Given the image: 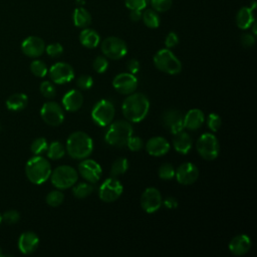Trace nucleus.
Instances as JSON below:
<instances>
[{"instance_id": "obj_1", "label": "nucleus", "mask_w": 257, "mask_h": 257, "mask_svg": "<svg viewBox=\"0 0 257 257\" xmlns=\"http://www.w3.org/2000/svg\"><path fill=\"white\" fill-rule=\"evenodd\" d=\"M150 109L149 98L141 92L128 94L122 101L121 110L126 120L130 122H140L148 114Z\"/></svg>"}, {"instance_id": "obj_41", "label": "nucleus", "mask_w": 257, "mask_h": 257, "mask_svg": "<svg viewBox=\"0 0 257 257\" xmlns=\"http://www.w3.org/2000/svg\"><path fill=\"white\" fill-rule=\"evenodd\" d=\"M92 84H93V79L90 75H87V74L80 75L76 80V86L82 90L89 89L92 86Z\"/></svg>"}, {"instance_id": "obj_43", "label": "nucleus", "mask_w": 257, "mask_h": 257, "mask_svg": "<svg viewBox=\"0 0 257 257\" xmlns=\"http://www.w3.org/2000/svg\"><path fill=\"white\" fill-rule=\"evenodd\" d=\"M149 3L150 0H125V6L130 10H144Z\"/></svg>"}, {"instance_id": "obj_21", "label": "nucleus", "mask_w": 257, "mask_h": 257, "mask_svg": "<svg viewBox=\"0 0 257 257\" xmlns=\"http://www.w3.org/2000/svg\"><path fill=\"white\" fill-rule=\"evenodd\" d=\"M39 244L38 236L31 231L24 232L20 235L18 239V249L21 253L27 255L33 253Z\"/></svg>"}, {"instance_id": "obj_7", "label": "nucleus", "mask_w": 257, "mask_h": 257, "mask_svg": "<svg viewBox=\"0 0 257 257\" xmlns=\"http://www.w3.org/2000/svg\"><path fill=\"white\" fill-rule=\"evenodd\" d=\"M196 149L198 154L206 161L215 160L220 152V145L215 135L210 133H204L198 139L196 143Z\"/></svg>"}, {"instance_id": "obj_34", "label": "nucleus", "mask_w": 257, "mask_h": 257, "mask_svg": "<svg viewBox=\"0 0 257 257\" xmlns=\"http://www.w3.org/2000/svg\"><path fill=\"white\" fill-rule=\"evenodd\" d=\"M30 70H31L32 74H34L37 77H44L48 72L45 62L42 60H39V59L33 60L30 63Z\"/></svg>"}, {"instance_id": "obj_32", "label": "nucleus", "mask_w": 257, "mask_h": 257, "mask_svg": "<svg viewBox=\"0 0 257 257\" xmlns=\"http://www.w3.org/2000/svg\"><path fill=\"white\" fill-rule=\"evenodd\" d=\"M127 169H128V161L123 157H119L111 165L110 177L117 178L118 176L123 175L127 171Z\"/></svg>"}, {"instance_id": "obj_15", "label": "nucleus", "mask_w": 257, "mask_h": 257, "mask_svg": "<svg viewBox=\"0 0 257 257\" xmlns=\"http://www.w3.org/2000/svg\"><path fill=\"white\" fill-rule=\"evenodd\" d=\"M114 89L123 95H128L135 92L138 86V79L131 72H122L114 76L112 80Z\"/></svg>"}, {"instance_id": "obj_26", "label": "nucleus", "mask_w": 257, "mask_h": 257, "mask_svg": "<svg viewBox=\"0 0 257 257\" xmlns=\"http://www.w3.org/2000/svg\"><path fill=\"white\" fill-rule=\"evenodd\" d=\"M80 43L86 48H95L100 41L99 34L91 28H83L79 34Z\"/></svg>"}, {"instance_id": "obj_16", "label": "nucleus", "mask_w": 257, "mask_h": 257, "mask_svg": "<svg viewBox=\"0 0 257 257\" xmlns=\"http://www.w3.org/2000/svg\"><path fill=\"white\" fill-rule=\"evenodd\" d=\"M162 122L173 135L184 130V116L180 110L175 108H170L164 111L162 115Z\"/></svg>"}, {"instance_id": "obj_36", "label": "nucleus", "mask_w": 257, "mask_h": 257, "mask_svg": "<svg viewBox=\"0 0 257 257\" xmlns=\"http://www.w3.org/2000/svg\"><path fill=\"white\" fill-rule=\"evenodd\" d=\"M47 148H48V144L44 138L35 139L30 146V150L35 156H40L41 154L45 153L47 151Z\"/></svg>"}, {"instance_id": "obj_49", "label": "nucleus", "mask_w": 257, "mask_h": 257, "mask_svg": "<svg viewBox=\"0 0 257 257\" xmlns=\"http://www.w3.org/2000/svg\"><path fill=\"white\" fill-rule=\"evenodd\" d=\"M167 209H176L178 207V200L174 197H167L162 203Z\"/></svg>"}, {"instance_id": "obj_51", "label": "nucleus", "mask_w": 257, "mask_h": 257, "mask_svg": "<svg viewBox=\"0 0 257 257\" xmlns=\"http://www.w3.org/2000/svg\"><path fill=\"white\" fill-rule=\"evenodd\" d=\"M1 222H2V215L0 214V224H1Z\"/></svg>"}, {"instance_id": "obj_46", "label": "nucleus", "mask_w": 257, "mask_h": 257, "mask_svg": "<svg viewBox=\"0 0 257 257\" xmlns=\"http://www.w3.org/2000/svg\"><path fill=\"white\" fill-rule=\"evenodd\" d=\"M179 43V37L177 35V33L171 31L167 34L166 38H165V45H166V48H173L175 47L177 44Z\"/></svg>"}, {"instance_id": "obj_39", "label": "nucleus", "mask_w": 257, "mask_h": 257, "mask_svg": "<svg viewBox=\"0 0 257 257\" xmlns=\"http://www.w3.org/2000/svg\"><path fill=\"white\" fill-rule=\"evenodd\" d=\"M92 67L93 69L97 72V73H103L106 71L107 67H108V61L107 58L105 56L102 55H98L94 58L93 63H92Z\"/></svg>"}, {"instance_id": "obj_44", "label": "nucleus", "mask_w": 257, "mask_h": 257, "mask_svg": "<svg viewBox=\"0 0 257 257\" xmlns=\"http://www.w3.org/2000/svg\"><path fill=\"white\" fill-rule=\"evenodd\" d=\"M20 214L16 210H8L2 215V220H4L7 224H15L19 221Z\"/></svg>"}, {"instance_id": "obj_11", "label": "nucleus", "mask_w": 257, "mask_h": 257, "mask_svg": "<svg viewBox=\"0 0 257 257\" xmlns=\"http://www.w3.org/2000/svg\"><path fill=\"white\" fill-rule=\"evenodd\" d=\"M41 118L51 126H57L64 120V111L60 104L55 101L45 102L40 109Z\"/></svg>"}, {"instance_id": "obj_5", "label": "nucleus", "mask_w": 257, "mask_h": 257, "mask_svg": "<svg viewBox=\"0 0 257 257\" xmlns=\"http://www.w3.org/2000/svg\"><path fill=\"white\" fill-rule=\"evenodd\" d=\"M154 63L159 70L167 74L175 75L182 70L180 59L169 48H163L157 51L154 55Z\"/></svg>"}, {"instance_id": "obj_9", "label": "nucleus", "mask_w": 257, "mask_h": 257, "mask_svg": "<svg viewBox=\"0 0 257 257\" xmlns=\"http://www.w3.org/2000/svg\"><path fill=\"white\" fill-rule=\"evenodd\" d=\"M100 49L106 58L117 60L122 58L127 52L126 43L116 36H109L102 40Z\"/></svg>"}, {"instance_id": "obj_45", "label": "nucleus", "mask_w": 257, "mask_h": 257, "mask_svg": "<svg viewBox=\"0 0 257 257\" xmlns=\"http://www.w3.org/2000/svg\"><path fill=\"white\" fill-rule=\"evenodd\" d=\"M128 149L133 152H139L144 148V142L140 137H134L132 136L126 144Z\"/></svg>"}, {"instance_id": "obj_29", "label": "nucleus", "mask_w": 257, "mask_h": 257, "mask_svg": "<svg viewBox=\"0 0 257 257\" xmlns=\"http://www.w3.org/2000/svg\"><path fill=\"white\" fill-rule=\"evenodd\" d=\"M92 192L93 186L88 182H81L72 186V194L77 199H84L90 196Z\"/></svg>"}, {"instance_id": "obj_48", "label": "nucleus", "mask_w": 257, "mask_h": 257, "mask_svg": "<svg viewBox=\"0 0 257 257\" xmlns=\"http://www.w3.org/2000/svg\"><path fill=\"white\" fill-rule=\"evenodd\" d=\"M126 67H127V70H128L131 73L136 74V73H138V72H139L141 65H140L139 60H137V59L133 58V59L128 60Z\"/></svg>"}, {"instance_id": "obj_42", "label": "nucleus", "mask_w": 257, "mask_h": 257, "mask_svg": "<svg viewBox=\"0 0 257 257\" xmlns=\"http://www.w3.org/2000/svg\"><path fill=\"white\" fill-rule=\"evenodd\" d=\"M45 51L50 57H58L63 52V47L60 43L54 42L45 46Z\"/></svg>"}, {"instance_id": "obj_33", "label": "nucleus", "mask_w": 257, "mask_h": 257, "mask_svg": "<svg viewBox=\"0 0 257 257\" xmlns=\"http://www.w3.org/2000/svg\"><path fill=\"white\" fill-rule=\"evenodd\" d=\"M175 173H176V169L170 163L162 164L158 170V175H159L160 179L165 180V181H169V180H172L173 178H175Z\"/></svg>"}, {"instance_id": "obj_6", "label": "nucleus", "mask_w": 257, "mask_h": 257, "mask_svg": "<svg viewBox=\"0 0 257 257\" xmlns=\"http://www.w3.org/2000/svg\"><path fill=\"white\" fill-rule=\"evenodd\" d=\"M50 181L58 190L71 188L78 180V172L68 165H62L51 171Z\"/></svg>"}, {"instance_id": "obj_50", "label": "nucleus", "mask_w": 257, "mask_h": 257, "mask_svg": "<svg viewBox=\"0 0 257 257\" xmlns=\"http://www.w3.org/2000/svg\"><path fill=\"white\" fill-rule=\"evenodd\" d=\"M143 10H131V13H130V18L137 22V21H140L142 19V15H143Z\"/></svg>"}, {"instance_id": "obj_23", "label": "nucleus", "mask_w": 257, "mask_h": 257, "mask_svg": "<svg viewBox=\"0 0 257 257\" xmlns=\"http://www.w3.org/2000/svg\"><path fill=\"white\" fill-rule=\"evenodd\" d=\"M204 121V112L199 108H192L184 116V127L190 131H197L201 127Z\"/></svg>"}, {"instance_id": "obj_12", "label": "nucleus", "mask_w": 257, "mask_h": 257, "mask_svg": "<svg viewBox=\"0 0 257 257\" xmlns=\"http://www.w3.org/2000/svg\"><path fill=\"white\" fill-rule=\"evenodd\" d=\"M78 174L88 183L95 184L99 181L102 170L98 163L91 159H83L78 165Z\"/></svg>"}, {"instance_id": "obj_4", "label": "nucleus", "mask_w": 257, "mask_h": 257, "mask_svg": "<svg viewBox=\"0 0 257 257\" xmlns=\"http://www.w3.org/2000/svg\"><path fill=\"white\" fill-rule=\"evenodd\" d=\"M51 171L50 163L41 156H35L29 159L25 166L27 179L35 185H41L46 182L50 177Z\"/></svg>"}, {"instance_id": "obj_22", "label": "nucleus", "mask_w": 257, "mask_h": 257, "mask_svg": "<svg viewBox=\"0 0 257 257\" xmlns=\"http://www.w3.org/2000/svg\"><path fill=\"white\" fill-rule=\"evenodd\" d=\"M83 104V96L77 89L67 91L62 97V105L68 111H77Z\"/></svg>"}, {"instance_id": "obj_13", "label": "nucleus", "mask_w": 257, "mask_h": 257, "mask_svg": "<svg viewBox=\"0 0 257 257\" xmlns=\"http://www.w3.org/2000/svg\"><path fill=\"white\" fill-rule=\"evenodd\" d=\"M163 203L161 192L154 187L147 188L141 196V206L149 214L157 212Z\"/></svg>"}, {"instance_id": "obj_27", "label": "nucleus", "mask_w": 257, "mask_h": 257, "mask_svg": "<svg viewBox=\"0 0 257 257\" xmlns=\"http://www.w3.org/2000/svg\"><path fill=\"white\" fill-rule=\"evenodd\" d=\"M28 104V97L25 93L17 92L11 94L6 99V106L11 111H19L24 109Z\"/></svg>"}, {"instance_id": "obj_31", "label": "nucleus", "mask_w": 257, "mask_h": 257, "mask_svg": "<svg viewBox=\"0 0 257 257\" xmlns=\"http://www.w3.org/2000/svg\"><path fill=\"white\" fill-rule=\"evenodd\" d=\"M65 153H66V151H65L64 146L58 141L52 142L48 146L47 151H46V154L50 160H59L65 155Z\"/></svg>"}, {"instance_id": "obj_37", "label": "nucleus", "mask_w": 257, "mask_h": 257, "mask_svg": "<svg viewBox=\"0 0 257 257\" xmlns=\"http://www.w3.org/2000/svg\"><path fill=\"white\" fill-rule=\"evenodd\" d=\"M150 3L155 11L166 12L172 7L173 0H150Z\"/></svg>"}, {"instance_id": "obj_10", "label": "nucleus", "mask_w": 257, "mask_h": 257, "mask_svg": "<svg viewBox=\"0 0 257 257\" xmlns=\"http://www.w3.org/2000/svg\"><path fill=\"white\" fill-rule=\"evenodd\" d=\"M123 187L115 177H109L103 181L98 189L99 199L105 203L116 201L122 194Z\"/></svg>"}, {"instance_id": "obj_2", "label": "nucleus", "mask_w": 257, "mask_h": 257, "mask_svg": "<svg viewBox=\"0 0 257 257\" xmlns=\"http://www.w3.org/2000/svg\"><path fill=\"white\" fill-rule=\"evenodd\" d=\"M93 150L92 139L84 132L72 133L65 146L66 153L75 160H83L88 158Z\"/></svg>"}, {"instance_id": "obj_28", "label": "nucleus", "mask_w": 257, "mask_h": 257, "mask_svg": "<svg viewBox=\"0 0 257 257\" xmlns=\"http://www.w3.org/2000/svg\"><path fill=\"white\" fill-rule=\"evenodd\" d=\"M72 20L76 27L86 28L91 23V15L84 7H77L73 11Z\"/></svg>"}, {"instance_id": "obj_20", "label": "nucleus", "mask_w": 257, "mask_h": 257, "mask_svg": "<svg viewBox=\"0 0 257 257\" xmlns=\"http://www.w3.org/2000/svg\"><path fill=\"white\" fill-rule=\"evenodd\" d=\"M251 248V239L245 234L236 235L229 242V250L235 256H243Z\"/></svg>"}, {"instance_id": "obj_47", "label": "nucleus", "mask_w": 257, "mask_h": 257, "mask_svg": "<svg viewBox=\"0 0 257 257\" xmlns=\"http://www.w3.org/2000/svg\"><path fill=\"white\" fill-rule=\"evenodd\" d=\"M240 41L244 47H252L255 44V35L252 33H244L241 35Z\"/></svg>"}, {"instance_id": "obj_3", "label": "nucleus", "mask_w": 257, "mask_h": 257, "mask_svg": "<svg viewBox=\"0 0 257 257\" xmlns=\"http://www.w3.org/2000/svg\"><path fill=\"white\" fill-rule=\"evenodd\" d=\"M133 133V125L128 120H116L109 123L104 140L109 146L123 148L126 146Z\"/></svg>"}, {"instance_id": "obj_17", "label": "nucleus", "mask_w": 257, "mask_h": 257, "mask_svg": "<svg viewBox=\"0 0 257 257\" xmlns=\"http://www.w3.org/2000/svg\"><path fill=\"white\" fill-rule=\"evenodd\" d=\"M199 177V169L193 163H183L180 165L175 173L177 182L181 185H192Z\"/></svg>"}, {"instance_id": "obj_24", "label": "nucleus", "mask_w": 257, "mask_h": 257, "mask_svg": "<svg viewBox=\"0 0 257 257\" xmlns=\"http://www.w3.org/2000/svg\"><path fill=\"white\" fill-rule=\"evenodd\" d=\"M174 140H173V146L174 149L182 154V155H187L190 150L192 149V145H193V141L191 136L184 131H181L180 133L174 135Z\"/></svg>"}, {"instance_id": "obj_19", "label": "nucleus", "mask_w": 257, "mask_h": 257, "mask_svg": "<svg viewBox=\"0 0 257 257\" xmlns=\"http://www.w3.org/2000/svg\"><path fill=\"white\" fill-rule=\"evenodd\" d=\"M146 150L153 157H162L169 153L170 144L164 137H153L146 143Z\"/></svg>"}, {"instance_id": "obj_8", "label": "nucleus", "mask_w": 257, "mask_h": 257, "mask_svg": "<svg viewBox=\"0 0 257 257\" xmlns=\"http://www.w3.org/2000/svg\"><path fill=\"white\" fill-rule=\"evenodd\" d=\"M114 106L107 99H101L97 101L91 110L92 120L99 126H106L114 117Z\"/></svg>"}, {"instance_id": "obj_30", "label": "nucleus", "mask_w": 257, "mask_h": 257, "mask_svg": "<svg viewBox=\"0 0 257 257\" xmlns=\"http://www.w3.org/2000/svg\"><path fill=\"white\" fill-rule=\"evenodd\" d=\"M142 19H143L145 25L149 28H157V27H159L160 22H161L158 12L155 11L154 9H146L143 12Z\"/></svg>"}, {"instance_id": "obj_14", "label": "nucleus", "mask_w": 257, "mask_h": 257, "mask_svg": "<svg viewBox=\"0 0 257 257\" xmlns=\"http://www.w3.org/2000/svg\"><path fill=\"white\" fill-rule=\"evenodd\" d=\"M48 74L54 83L63 84L73 79L74 70L72 66L66 62H56L49 68Z\"/></svg>"}, {"instance_id": "obj_52", "label": "nucleus", "mask_w": 257, "mask_h": 257, "mask_svg": "<svg viewBox=\"0 0 257 257\" xmlns=\"http://www.w3.org/2000/svg\"><path fill=\"white\" fill-rule=\"evenodd\" d=\"M0 256H2V250H1V248H0Z\"/></svg>"}, {"instance_id": "obj_25", "label": "nucleus", "mask_w": 257, "mask_h": 257, "mask_svg": "<svg viewBox=\"0 0 257 257\" xmlns=\"http://www.w3.org/2000/svg\"><path fill=\"white\" fill-rule=\"evenodd\" d=\"M254 20V10L251 7L244 6L236 14V24L242 30L250 28Z\"/></svg>"}, {"instance_id": "obj_35", "label": "nucleus", "mask_w": 257, "mask_h": 257, "mask_svg": "<svg viewBox=\"0 0 257 257\" xmlns=\"http://www.w3.org/2000/svg\"><path fill=\"white\" fill-rule=\"evenodd\" d=\"M63 200H64V195L59 190H54V191L49 192L45 198L47 205H49L51 207L59 206L60 204H62Z\"/></svg>"}, {"instance_id": "obj_40", "label": "nucleus", "mask_w": 257, "mask_h": 257, "mask_svg": "<svg viewBox=\"0 0 257 257\" xmlns=\"http://www.w3.org/2000/svg\"><path fill=\"white\" fill-rule=\"evenodd\" d=\"M222 124V119L219 114L211 112L207 117V125L212 132H217Z\"/></svg>"}, {"instance_id": "obj_38", "label": "nucleus", "mask_w": 257, "mask_h": 257, "mask_svg": "<svg viewBox=\"0 0 257 257\" xmlns=\"http://www.w3.org/2000/svg\"><path fill=\"white\" fill-rule=\"evenodd\" d=\"M39 89H40L41 94L46 98H53L56 94V89H55L53 83L50 81H47V80L41 82Z\"/></svg>"}, {"instance_id": "obj_18", "label": "nucleus", "mask_w": 257, "mask_h": 257, "mask_svg": "<svg viewBox=\"0 0 257 257\" xmlns=\"http://www.w3.org/2000/svg\"><path fill=\"white\" fill-rule=\"evenodd\" d=\"M22 52L29 57H38L45 50V43L43 39L38 36H28L21 43Z\"/></svg>"}]
</instances>
